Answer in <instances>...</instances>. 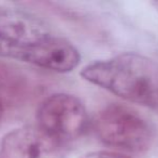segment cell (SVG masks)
<instances>
[{
	"label": "cell",
	"mask_w": 158,
	"mask_h": 158,
	"mask_svg": "<svg viewBox=\"0 0 158 158\" xmlns=\"http://www.w3.org/2000/svg\"><path fill=\"white\" fill-rule=\"evenodd\" d=\"M86 81L158 115V64L135 52L96 61L81 70Z\"/></svg>",
	"instance_id": "6da1fadb"
},
{
	"label": "cell",
	"mask_w": 158,
	"mask_h": 158,
	"mask_svg": "<svg viewBox=\"0 0 158 158\" xmlns=\"http://www.w3.org/2000/svg\"><path fill=\"white\" fill-rule=\"evenodd\" d=\"M93 129L103 144L128 153L146 152L154 141L150 124L137 112L121 104L102 108L93 121Z\"/></svg>",
	"instance_id": "7a4b0ae2"
},
{
	"label": "cell",
	"mask_w": 158,
	"mask_h": 158,
	"mask_svg": "<svg viewBox=\"0 0 158 158\" xmlns=\"http://www.w3.org/2000/svg\"><path fill=\"white\" fill-rule=\"evenodd\" d=\"M38 127L64 145L79 139L88 124L84 104L68 93H55L45 97L37 111Z\"/></svg>",
	"instance_id": "3957f363"
},
{
	"label": "cell",
	"mask_w": 158,
	"mask_h": 158,
	"mask_svg": "<svg viewBox=\"0 0 158 158\" xmlns=\"http://www.w3.org/2000/svg\"><path fill=\"white\" fill-rule=\"evenodd\" d=\"M8 59L19 60L56 73H68L77 67L81 55L71 42L52 34L37 43L14 49Z\"/></svg>",
	"instance_id": "277c9868"
},
{
	"label": "cell",
	"mask_w": 158,
	"mask_h": 158,
	"mask_svg": "<svg viewBox=\"0 0 158 158\" xmlns=\"http://www.w3.org/2000/svg\"><path fill=\"white\" fill-rule=\"evenodd\" d=\"M51 32L37 16L10 7L0 6V57L8 59L14 49L42 41Z\"/></svg>",
	"instance_id": "5b68a950"
},
{
	"label": "cell",
	"mask_w": 158,
	"mask_h": 158,
	"mask_svg": "<svg viewBox=\"0 0 158 158\" xmlns=\"http://www.w3.org/2000/svg\"><path fill=\"white\" fill-rule=\"evenodd\" d=\"M0 158H64V145L38 126L21 127L2 138Z\"/></svg>",
	"instance_id": "8992f818"
},
{
	"label": "cell",
	"mask_w": 158,
	"mask_h": 158,
	"mask_svg": "<svg viewBox=\"0 0 158 158\" xmlns=\"http://www.w3.org/2000/svg\"><path fill=\"white\" fill-rule=\"evenodd\" d=\"M28 80L21 72L0 62V99L3 104L14 105L28 95Z\"/></svg>",
	"instance_id": "52a82bcc"
},
{
	"label": "cell",
	"mask_w": 158,
	"mask_h": 158,
	"mask_svg": "<svg viewBox=\"0 0 158 158\" xmlns=\"http://www.w3.org/2000/svg\"><path fill=\"white\" fill-rule=\"evenodd\" d=\"M81 158H130L124 154L117 152H110V151H96L85 154Z\"/></svg>",
	"instance_id": "ba28073f"
},
{
	"label": "cell",
	"mask_w": 158,
	"mask_h": 158,
	"mask_svg": "<svg viewBox=\"0 0 158 158\" xmlns=\"http://www.w3.org/2000/svg\"><path fill=\"white\" fill-rule=\"evenodd\" d=\"M3 111H4V104L1 101V99H0V122H1L2 117H3Z\"/></svg>",
	"instance_id": "9c48e42d"
},
{
	"label": "cell",
	"mask_w": 158,
	"mask_h": 158,
	"mask_svg": "<svg viewBox=\"0 0 158 158\" xmlns=\"http://www.w3.org/2000/svg\"><path fill=\"white\" fill-rule=\"evenodd\" d=\"M155 6H156V8H157V10H158V1L155 2Z\"/></svg>",
	"instance_id": "30bf717a"
}]
</instances>
